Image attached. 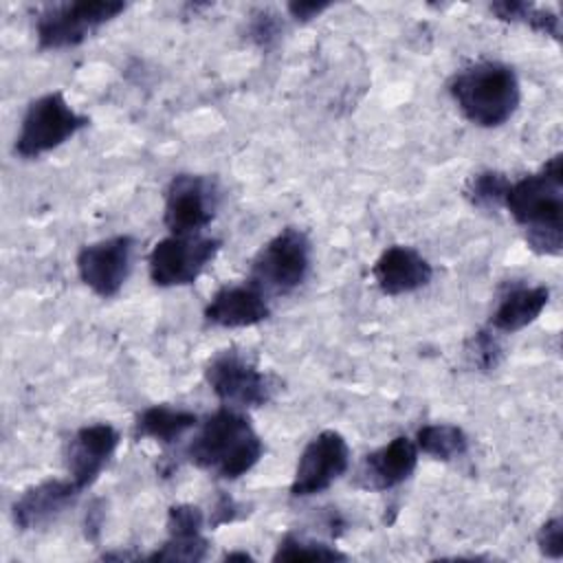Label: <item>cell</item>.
<instances>
[{
    "instance_id": "obj_29",
    "label": "cell",
    "mask_w": 563,
    "mask_h": 563,
    "mask_svg": "<svg viewBox=\"0 0 563 563\" xmlns=\"http://www.w3.org/2000/svg\"><path fill=\"white\" fill-rule=\"evenodd\" d=\"M233 559H242V561H251L253 556L249 552H227L224 561H233Z\"/></svg>"
},
{
    "instance_id": "obj_11",
    "label": "cell",
    "mask_w": 563,
    "mask_h": 563,
    "mask_svg": "<svg viewBox=\"0 0 563 563\" xmlns=\"http://www.w3.org/2000/svg\"><path fill=\"white\" fill-rule=\"evenodd\" d=\"M134 240L130 235H112L86 244L77 253V273L81 282L99 297H117L132 271Z\"/></svg>"
},
{
    "instance_id": "obj_25",
    "label": "cell",
    "mask_w": 563,
    "mask_h": 563,
    "mask_svg": "<svg viewBox=\"0 0 563 563\" xmlns=\"http://www.w3.org/2000/svg\"><path fill=\"white\" fill-rule=\"evenodd\" d=\"M537 545L543 556L561 559L563 554V519L550 517L537 532Z\"/></svg>"
},
{
    "instance_id": "obj_15",
    "label": "cell",
    "mask_w": 563,
    "mask_h": 563,
    "mask_svg": "<svg viewBox=\"0 0 563 563\" xmlns=\"http://www.w3.org/2000/svg\"><path fill=\"white\" fill-rule=\"evenodd\" d=\"M81 490L73 484V479H44L40 484L29 486L11 506V517L18 530H37L53 519H57Z\"/></svg>"
},
{
    "instance_id": "obj_28",
    "label": "cell",
    "mask_w": 563,
    "mask_h": 563,
    "mask_svg": "<svg viewBox=\"0 0 563 563\" xmlns=\"http://www.w3.org/2000/svg\"><path fill=\"white\" fill-rule=\"evenodd\" d=\"M330 2H288V13L301 22H308L317 18L321 11H325Z\"/></svg>"
},
{
    "instance_id": "obj_14",
    "label": "cell",
    "mask_w": 563,
    "mask_h": 563,
    "mask_svg": "<svg viewBox=\"0 0 563 563\" xmlns=\"http://www.w3.org/2000/svg\"><path fill=\"white\" fill-rule=\"evenodd\" d=\"M205 515L200 506L176 504L167 510V539L147 554L150 561L198 563L209 554V539L202 534Z\"/></svg>"
},
{
    "instance_id": "obj_9",
    "label": "cell",
    "mask_w": 563,
    "mask_h": 563,
    "mask_svg": "<svg viewBox=\"0 0 563 563\" xmlns=\"http://www.w3.org/2000/svg\"><path fill=\"white\" fill-rule=\"evenodd\" d=\"M350 468V446L339 431L317 433L301 451L290 482L292 497H312L330 488Z\"/></svg>"
},
{
    "instance_id": "obj_3",
    "label": "cell",
    "mask_w": 563,
    "mask_h": 563,
    "mask_svg": "<svg viewBox=\"0 0 563 563\" xmlns=\"http://www.w3.org/2000/svg\"><path fill=\"white\" fill-rule=\"evenodd\" d=\"M457 110L477 128H499L519 108L517 73L501 62H475L449 81Z\"/></svg>"
},
{
    "instance_id": "obj_24",
    "label": "cell",
    "mask_w": 563,
    "mask_h": 563,
    "mask_svg": "<svg viewBox=\"0 0 563 563\" xmlns=\"http://www.w3.org/2000/svg\"><path fill=\"white\" fill-rule=\"evenodd\" d=\"M466 356L471 358V365L477 369H495L501 356V347L493 330H477L466 343Z\"/></svg>"
},
{
    "instance_id": "obj_18",
    "label": "cell",
    "mask_w": 563,
    "mask_h": 563,
    "mask_svg": "<svg viewBox=\"0 0 563 563\" xmlns=\"http://www.w3.org/2000/svg\"><path fill=\"white\" fill-rule=\"evenodd\" d=\"M550 301V288L548 286H512L508 292L501 295L497 308L490 314V330L493 332H519L532 321L539 319V314L545 310Z\"/></svg>"
},
{
    "instance_id": "obj_1",
    "label": "cell",
    "mask_w": 563,
    "mask_h": 563,
    "mask_svg": "<svg viewBox=\"0 0 563 563\" xmlns=\"http://www.w3.org/2000/svg\"><path fill=\"white\" fill-rule=\"evenodd\" d=\"M504 207L523 229L530 251L561 255L563 249V156H550L539 172L510 180Z\"/></svg>"
},
{
    "instance_id": "obj_13",
    "label": "cell",
    "mask_w": 563,
    "mask_h": 563,
    "mask_svg": "<svg viewBox=\"0 0 563 563\" xmlns=\"http://www.w3.org/2000/svg\"><path fill=\"white\" fill-rule=\"evenodd\" d=\"M416 442L407 435H396L387 444L363 457L354 484L363 490H389L407 482L416 471Z\"/></svg>"
},
{
    "instance_id": "obj_8",
    "label": "cell",
    "mask_w": 563,
    "mask_h": 563,
    "mask_svg": "<svg viewBox=\"0 0 563 563\" xmlns=\"http://www.w3.org/2000/svg\"><path fill=\"white\" fill-rule=\"evenodd\" d=\"M205 380L211 391L233 409L262 407L271 400V378L238 350H222L205 365Z\"/></svg>"
},
{
    "instance_id": "obj_12",
    "label": "cell",
    "mask_w": 563,
    "mask_h": 563,
    "mask_svg": "<svg viewBox=\"0 0 563 563\" xmlns=\"http://www.w3.org/2000/svg\"><path fill=\"white\" fill-rule=\"evenodd\" d=\"M119 431L110 422L79 427L66 444L68 477L79 490L90 488L119 446Z\"/></svg>"
},
{
    "instance_id": "obj_5",
    "label": "cell",
    "mask_w": 563,
    "mask_h": 563,
    "mask_svg": "<svg viewBox=\"0 0 563 563\" xmlns=\"http://www.w3.org/2000/svg\"><path fill=\"white\" fill-rule=\"evenodd\" d=\"M88 123L90 119L75 112L59 90L46 92L29 103L20 121L13 152L20 158H37L73 139Z\"/></svg>"
},
{
    "instance_id": "obj_10",
    "label": "cell",
    "mask_w": 563,
    "mask_h": 563,
    "mask_svg": "<svg viewBox=\"0 0 563 563\" xmlns=\"http://www.w3.org/2000/svg\"><path fill=\"white\" fill-rule=\"evenodd\" d=\"M218 189L200 174H176L165 191L163 220L172 235L200 233L216 216Z\"/></svg>"
},
{
    "instance_id": "obj_7",
    "label": "cell",
    "mask_w": 563,
    "mask_h": 563,
    "mask_svg": "<svg viewBox=\"0 0 563 563\" xmlns=\"http://www.w3.org/2000/svg\"><path fill=\"white\" fill-rule=\"evenodd\" d=\"M220 240L209 235H167L147 255L150 279L158 288L194 284L220 251Z\"/></svg>"
},
{
    "instance_id": "obj_23",
    "label": "cell",
    "mask_w": 563,
    "mask_h": 563,
    "mask_svg": "<svg viewBox=\"0 0 563 563\" xmlns=\"http://www.w3.org/2000/svg\"><path fill=\"white\" fill-rule=\"evenodd\" d=\"M508 187H510V180H508L506 174L486 169V172L475 174V176L468 180L466 196H468V200H471L475 207L490 209V207L504 205V196H506Z\"/></svg>"
},
{
    "instance_id": "obj_27",
    "label": "cell",
    "mask_w": 563,
    "mask_h": 563,
    "mask_svg": "<svg viewBox=\"0 0 563 563\" xmlns=\"http://www.w3.org/2000/svg\"><path fill=\"white\" fill-rule=\"evenodd\" d=\"M238 504L229 497V495H220L213 510H211V517H209V523L211 526H220V523H227V521H233L238 517Z\"/></svg>"
},
{
    "instance_id": "obj_21",
    "label": "cell",
    "mask_w": 563,
    "mask_h": 563,
    "mask_svg": "<svg viewBox=\"0 0 563 563\" xmlns=\"http://www.w3.org/2000/svg\"><path fill=\"white\" fill-rule=\"evenodd\" d=\"M490 11L497 15V20L521 22L537 33L561 40V18L552 9L537 7L532 2H521V0H499L490 4Z\"/></svg>"
},
{
    "instance_id": "obj_16",
    "label": "cell",
    "mask_w": 563,
    "mask_h": 563,
    "mask_svg": "<svg viewBox=\"0 0 563 563\" xmlns=\"http://www.w3.org/2000/svg\"><path fill=\"white\" fill-rule=\"evenodd\" d=\"M372 275L380 292L398 297L424 288L433 277V266L416 249L394 244L378 255L372 266Z\"/></svg>"
},
{
    "instance_id": "obj_19",
    "label": "cell",
    "mask_w": 563,
    "mask_h": 563,
    "mask_svg": "<svg viewBox=\"0 0 563 563\" xmlns=\"http://www.w3.org/2000/svg\"><path fill=\"white\" fill-rule=\"evenodd\" d=\"M196 424H198V416L189 409L169 407V405H152L136 416L134 435L150 438L161 444H172V442L180 440Z\"/></svg>"
},
{
    "instance_id": "obj_17",
    "label": "cell",
    "mask_w": 563,
    "mask_h": 563,
    "mask_svg": "<svg viewBox=\"0 0 563 563\" xmlns=\"http://www.w3.org/2000/svg\"><path fill=\"white\" fill-rule=\"evenodd\" d=\"M268 297L249 284H227L205 306V319L218 328H249L268 319Z\"/></svg>"
},
{
    "instance_id": "obj_26",
    "label": "cell",
    "mask_w": 563,
    "mask_h": 563,
    "mask_svg": "<svg viewBox=\"0 0 563 563\" xmlns=\"http://www.w3.org/2000/svg\"><path fill=\"white\" fill-rule=\"evenodd\" d=\"M279 35V20L275 13L271 11H257L253 13V20L249 24V37L260 44V46H268L271 42H275Z\"/></svg>"
},
{
    "instance_id": "obj_22",
    "label": "cell",
    "mask_w": 563,
    "mask_h": 563,
    "mask_svg": "<svg viewBox=\"0 0 563 563\" xmlns=\"http://www.w3.org/2000/svg\"><path fill=\"white\" fill-rule=\"evenodd\" d=\"M273 561H345V554L334 545L312 541L299 534H286L277 543Z\"/></svg>"
},
{
    "instance_id": "obj_20",
    "label": "cell",
    "mask_w": 563,
    "mask_h": 563,
    "mask_svg": "<svg viewBox=\"0 0 563 563\" xmlns=\"http://www.w3.org/2000/svg\"><path fill=\"white\" fill-rule=\"evenodd\" d=\"M418 451L440 462H453L468 451V435L462 427L451 422H431L416 431Z\"/></svg>"
},
{
    "instance_id": "obj_6",
    "label": "cell",
    "mask_w": 563,
    "mask_h": 563,
    "mask_svg": "<svg viewBox=\"0 0 563 563\" xmlns=\"http://www.w3.org/2000/svg\"><path fill=\"white\" fill-rule=\"evenodd\" d=\"M125 11L119 0H77L48 4L35 20V35L40 48L57 51L81 44L92 31L114 20Z\"/></svg>"
},
{
    "instance_id": "obj_4",
    "label": "cell",
    "mask_w": 563,
    "mask_h": 563,
    "mask_svg": "<svg viewBox=\"0 0 563 563\" xmlns=\"http://www.w3.org/2000/svg\"><path fill=\"white\" fill-rule=\"evenodd\" d=\"M310 262L312 246L308 235L297 227H286L257 251L249 282L266 297H284L306 282Z\"/></svg>"
},
{
    "instance_id": "obj_2",
    "label": "cell",
    "mask_w": 563,
    "mask_h": 563,
    "mask_svg": "<svg viewBox=\"0 0 563 563\" xmlns=\"http://www.w3.org/2000/svg\"><path fill=\"white\" fill-rule=\"evenodd\" d=\"M264 455V442L249 418L233 407L216 409L187 446V457L198 468L220 477L246 475Z\"/></svg>"
}]
</instances>
